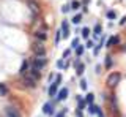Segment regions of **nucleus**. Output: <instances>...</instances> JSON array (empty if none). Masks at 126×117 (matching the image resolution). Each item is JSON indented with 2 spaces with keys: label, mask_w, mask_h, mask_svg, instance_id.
<instances>
[{
  "label": "nucleus",
  "mask_w": 126,
  "mask_h": 117,
  "mask_svg": "<svg viewBox=\"0 0 126 117\" xmlns=\"http://www.w3.org/2000/svg\"><path fill=\"white\" fill-rule=\"evenodd\" d=\"M120 79H121V75H120V73H118V71H112V73L107 76L106 84H107L109 87H115V85L120 82Z\"/></svg>",
  "instance_id": "1"
},
{
  "label": "nucleus",
  "mask_w": 126,
  "mask_h": 117,
  "mask_svg": "<svg viewBox=\"0 0 126 117\" xmlns=\"http://www.w3.org/2000/svg\"><path fill=\"white\" fill-rule=\"evenodd\" d=\"M60 82H62V76H57V78H55V81L50 84V87H49V95L50 97H55L58 93L57 89H58V85H60Z\"/></svg>",
  "instance_id": "2"
},
{
  "label": "nucleus",
  "mask_w": 126,
  "mask_h": 117,
  "mask_svg": "<svg viewBox=\"0 0 126 117\" xmlns=\"http://www.w3.org/2000/svg\"><path fill=\"white\" fill-rule=\"evenodd\" d=\"M33 52L36 54V57L46 56V49H44V46H43L41 41H38V43H35V44H33Z\"/></svg>",
  "instance_id": "3"
},
{
  "label": "nucleus",
  "mask_w": 126,
  "mask_h": 117,
  "mask_svg": "<svg viewBox=\"0 0 126 117\" xmlns=\"http://www.w3.org/2000/svg\"><path fill=\"white\" fill-rule=\"evenodd\" d=\"M24 85H25V87H29V89L36 87V79H35V78H32L30 75L24 76Z\"/></svg>",
  "instance_id": "4"
},
{
  "label": "nucleus",
  "mask_w": 126,
  "mask_h": 117,
  "mask_svg": "<svg viewBox=\"0 0 126 117\" xmlns=\"http://www.w3.org/2000/svg\"><path fill=\"white\" fill-rule=\"evenodd\" d=\"M5 114H6V117H21V114L17 112V109L13 108V106H6L5 108Z\"/></svg>",
  "instance_id": "5"
},
{
  "label": "nucleus",
  "mask_w": 126,
  "mask_h": 117,
  "mask_svg": "<svg viewBox=\"0 0 126 117\" xmlns=\"http://www.w3.org/2000/svg\"><path fill=\"white\" fill-rule=\"evenodd\" d=\"M19 75H22V76H27V75H29V60H24L22 63H21Z\"/></svg>",
  "instance_id": "6"
},
{
  "label": "nucleus",
  "mask_w": 126,
  "mask_h": 117,
  "mask_svg": "<svg viewBox=\"0 0 126 117\" xmlns=\"http://www.w3.org/2000/svg\"><path fill=\"white\" fill-rule=\"evenodd\" d=\"M66 98H68V89L63 87L62 90L57 93V101H63V100H66Z\"/></svg>",
  "instance_id": "7"
},
{
  "label": "nucleus",
  "mask_w": 126,
  "mask_h": 117,
  "mask_svg": "<svg viewBox=\"0 0 126 117\" xmlns=\"http://www.w3.org/2000/svg\"><path fill=\"white\" fill-rule=\"evenodd\" d=\"M35 38L39 41H46L47 40V35H46V30H36L35 32Z\"/></svg>",
  "instance_id": "8"
},
{
  "label": "nucleus",
  "mask_w": 126,
  "mask_h": 117,
  "mask_svg": "<svg viewBox=\"0 0 126 117\" xmlns=\"http://www.w3.org/2000/svg\"><path fill=\"white\" fill-rule=\"evenodd\" d=\"M43 112L44 114H54V108H52V103H46L44 106H43Z\"/></svg>",
  "instance_id": "9"
},
{
  "label": "nucleus",
  "mask_w": 126,
  "mask_h": 117,
  "mask_svg": "<svg viewBox=\"0 0 126 117\" xmlns=\"http://www.w3.org/2000/svg\"><path fill=\"white\" fill-rule=\"evenodd\" d=\"M62 29H63V38H68L69 37V29H68V22L66 21L62 22Z\"/></svg>",
  "instance_id": "10"
},
{
  "label": "nucleus",
  "mask_w": 126,
  "mask_h": 117,
  "mask_svg": "<svg viewBox=\"0 0 126 117\" xmlns=\"http://www.w3.org/2000/svg\"><path fill=\"white\" fill-rule=\"evenodd\" d=\"M118 37H112V38H109V41H107V48H112V46H115L118 44Z\"/></svg>",
  "instance_id": "11"
},
{
  "label": "nucleus",
  "mask_w": 126,
  "mask_h": 117,
  "mask_svg": "<svg viewBox=\"0 0 126 117\" xmlns=\"http://www.w3.org/2000/svg\"><path fill=\"white\" fill-rule=\"evenodd\" d=\"M99 111H101V109L98 106H94V104H88V112H90V114H98Z\"/></svg>",
  "instance_id": "12"
},
{
  "label": "nucleus",
  "mask_w": 126,
  "mask_h": 117,
  "mask_svg": "<svg viewBox=\"0 0 126 117\" xmlns=\"http://www.w3.org/2000/svg\"><path fill=\"white\" fill-rule=\"evenodd\" d=\"M76 67H77V75H79V76H82V75H84V68H85V67H84L82 63H79L77 60H76Z\"/></svg>",
  "instance_id": "13"
},
{
  "label": "nucleus",
  "mask_w": 126,
  "mask_h": 117,
  "mask_svg": "<svg viewBox=\"0 0 126 117\" xmlns=\"http://www.w3.org/2000/svg\"><path fill=\"white\" fill-rule=\"evenodd\" d=\"M0 95H2V97L8 95V89L5 87V84H2V82H0Z\"/></svg>",
  "instance_id": "14"
},
{
  "label": "nucleus",
  "mask_w": 126,
  "mask_h": 117,
  "mask_svg": "<svg viewBox=\"0 0 126 117\" xmlns=\"http://www.w3.org/2000/svg\"><path fill=\"white\" fill-rule=\"evenodd\" d=\"M93 100H94L93 93H88V95L85 97V103H88V104H93Z\"/></svg>",
  "instance_id": "15"
},
{
  "label": "nucleus",
  "mask_w": 126,
  "mask_h": 117,
  "mask_svg": "<svg viewBox=\"0 0 126 117\" xmlns=\"http://www.w3.org/2000/svg\"><path fill=\"white\" fill-rule=\"evenodd\" d=\"M80 21H82V14H76L73 18V24H80Z\"/></svg>",
  "instance_id": "16"
},
{
  "label": "nucleus",
  "mask_w": 126,
  "mask_h": 117,
  "mask_svg": "<svg viewBox=\"0 0 126 117\" xmlns=\"http://www.w3.org/2000/svg\"><path fill=\"white\" fill-rule=\"evenodd\" d=\"M88 35H90V29H88V27H84V29H82V37L88 38Z\"/></svg>",
  "instance_id": "17"
},
{
  "label": "nucleus",
  "mask_w": 126,
  "mask_h": 117,
  "mask_svg": "<svg viewBox=\"0 0 126 117\" xmlns=\"http://www.w3.org/2000/svg\"><path fill=\"white\" fill-rule=\"evenodd\" d=\"M101 32H102V27L98 24L96 27H94V37H99V33H101Z\"/></svg>",
  "instance_id": "18"
},
{
  "label": "nucleus",
  "mask_w": 126,
  "mask_h": 117,
  "mask_svg": "<svg viewBox=\"0 0 126 117\" xmlns=\"http://www.w3.org/2000/svg\"><path fill=\"white\" fill-rule=\"evenodd\" d=\"M30 8H32V11H39V6H38V3H33V2H30Z\"/></svg>",
  "instance_id": "19"
},
{
  "label": "nucleus",
  "mask_w": 126,
  "mask_h": 117,
  "mask_svg": "<svg viewBox=\"0 0 126 117\" xmlns=\"http://www.w3.org/2000/svg\"><path fill=\"white\" fill-rule=\"evenodd\" d=\"M77 103H79V109H82L85 106V101L82 100V97H77Z\"/></svg>",
  "instance_id": "20"
},
{
  "label": "nucleus",
  "mask_w": 126,
  "mask_h": 117,
  "mask_svg": "<svg viewBox=\"0 0 126 117\" xmlns=\"http://www.w3.org/2000/svg\"><path fill=\"white\" fill-rule=\"evenodd\" d=\"M110 65H112V57L107 56L106 57V68H110Z\"/></svg>",
  "instance_id": "21"
},
{
  "label": "nucleus",
  "mask_w": 126,
  "mask_h": 117,
  "mask_svg": "<svg viewBox=\"0 0 126 117\" xmlns=\"http://www.w3.org/2000/svg\"><path fill=\"white\" fill-rule=\"evenodd\" d=\"M71 48H73V49H74V48H76V49L79 48V40H77V38H74V40L71 41Z\"/></svg>",
  "instance_id": "22"
},
{
  "label": "nucleus",
  "mask_w": 126,
  "mask_h": 117,
  "mask_svg": "<svg viewBox=\"0 0 126 117\" xmlns=\"http://www.w3.org/2000/svg\"><path fill=\"white\" fill-rule=\"evenodd\" d=\"M79 6H80V3H79V2H77V0H74V2H73V3H71V10H77V8H79Z\"/></svg>",
  "instance_id": "23"
},
{
  "label": "nucleus",
  "mask_w": 126,
  "mask_h": 117,
  "mask_svg": "<svg viewBox=\"0 0 126 117\" xmlns=\"http://www.w3.org/2000/svg\"><path fill=\"white\" fill-rule=\"evenodd\" d=\"M107 18L109 19H115L117 18V13H115V11H107Z\"/></svg>",
  "instance_id": "24"
},
{
  "label": "nucleus",
  "mask_w": 126,
  "mask_h": 117,
  "mask_svg": "<svg viewBox=\"0 0 126 117\" xmlns=\"http://www.w3.org/2000/svg\"><path fill=\"white\" fill-rule=\"evenodd\" d=\"M60 33H62V30H57V33H55V44H58V41H60Z\"/></svg>",
  "instance_id": "25"
},
{
  "label": "nucleus",
  "mask_w": 126,
  "mask_h": 117,
  "mask_svg": "<svg viewBox=\"0 0 126 117\" xmlns=\"http://www.w3.org/2000/svg\"><path fill=\"white\" fill-rule=\"evenodd\" d=\"M84 49H85L84 46H79V48L76 49V54H77V56H82V52H84Z\"/></svg>",
  "instance_id": "26"
},
{
  "label": "nucleus",
  "mask_w": 126,
  "mask_h": 117,
  "mask_svg": "<svg viewBox=\"0 0 126 117\" xmlns=\"http://www.w3.org/2000/svg\"><path fill=\"white\" fill-rule=\"evenodd\" d=\"M57 67H58V68H65V67H66V63L63 62V58H62V60H58V62H57Z\"/></svg>",
  "instance_id": "27"
},
{
  "label": "nucleus",
  "mask_w": 126,
  "mask_h": 117,
  "mask_svg": "<svg viewBox=\"0 0 126 117\" xmlns=\"http://www.w3.org/2000/svg\"><path fill=\"white\" fill-rule=\"evenodd\" d=\"M80 89H82V90H85V89H87V81L85 79L80 81Z\"/></svg>",
  "instance_id": "28"
},
{
  "label": "nucleus",
  "mask_w": 126,
  "mask_h": 117,
  "mask_svg": "<svg viewBox=\"0 0 126 117\" xmlns=\"http://www.w3.org/2000/svg\"><path fill=\"white\" fill-rule=\"evenodd\" d=\"M69 10H71V6H69V5H65V6L62 8V11H63V13H68Z\"/></svg>",
  "instance_id": "29"
},
{
  "label": "nucleus",
  "mask_w": 126,
  "mask_h": 117,
  "mask_svg": "<svg viewBox=\"0 0 126 117\" xmlns=\"http://www.w3.org/2000/svg\"><path fill=\"white\" fill-rule=\"evenodd\" d=\"M65 116H66V109H63V111H62V112H58V114L55 116V117H65Z\"/></svg>",
  "instance_id": "30"
},
{
  "label": "nucleus",
  "mask_w": 126,
  "mask_h": 117,
  "mask_svg": "<svg viewBox=\"0 0 126 117\" xmlns=\"http://www.w3.org/2000/svg\"><path fill=\"white\" fill-rule=\"evenodd\" d=\"M99 49H101V44H98V46H96V48H94V56H96V54H98V52H99Z\"/></svg>",
  "instance_id": "31"
},
{
  "label": "nucleus",
  "mask_w": 126,
  "mask_h": 117,
  "mask_svg": "<svg viewBox=\"0 0 126 117\" xmlns=\"http://www.w3.org/2000/svg\"><path fill=\"white\" fill-rule=\"evenodd\" d=\"M69 52H71V51H65V52H63V57H65V58H66V57H68V56H69Z\"/></svg>",
  "instance_id": "32"
},
{
  "label": "nucleus",
  "mask_w": 126,
  "mask_h": 117,
  "mask_svg": "<svg viewBox=\"0 0 126 117\" xmlns=\"http://www.w3.org/2000/svg\"><path fill=\"white\" fill-rule=\"evenodd\" d=\"M125 22H126V16H125V18H121V21H120V24H121V25H123V24H125Z\"/></svg>",
  "instance_id": "33"
}]
</instances>
